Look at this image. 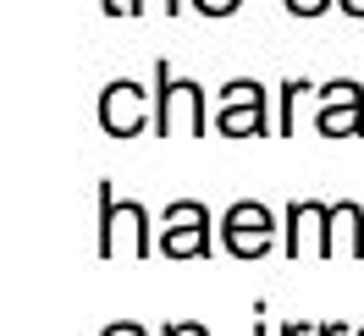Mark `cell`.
<instances>
[{"mask_svg":"<svg viewBox=\"0 0 364 336\" xmlns=\"http://www.w3.org/2000/svg\"><path fill=\"white\" fill-rule=\"evenodd\" d=\"M215 121L205 116V89L188 77H171V67L166 61H155V133L160 138H177V133H188V138H205Z\"/></svg>","mask_w":364,"mask_h":336,"instance_id":"cell-1","label":"cell"},{"mask_svg":"<svg viewBox=\"0 0 364 336\" xmlns=\"http://www.w3.org/2000/svg\"><path fill=\"white\" fill-rule=\"evenodd\" d=\"M105 17H133V0H100Z\"/></svg>","mask_w":364,"mask_h":336,"instance_id":"cell-16","label":"cell"},{"mask_svg":"<svg viewBox=\"0 0 364 336\" xmlns=\"http://www.w3.org/2000/svg\"><path fill=\"white\" fill-rule=\"evenodd\" d=\"M100 127L111 138H138L144 127H155V94H144V83L116 77L100 89Z\"/></svg>","mask_w":364,"mask_h":336,"instance_id":"cell-4","label":"cell"},{"mask_svg":"<svg viewBox=\"0 0 364 336\" xmlns=\"http://www.w3.org/2000/svg\"><path fill=\"white\" fill-rule=\"evenodd\" d=\"M342 11H348V17H364V0H337Z\"/></svg>","mask_w":364,"mask_h":336,"instance_id":"cell-19","label":"cell"},{"mask_svg":"<svg viewBox=\"0 0 364 336\" xmlns=\"http://www.w3.org/2000/svg\"><path fill=\"white\" fill-rule=\"evenodd\" d=\"M215 133L221 138H265V89L254 77H237V83L221 89Z\"/></svg>","mask_w":364,"mask_h":336,"instance_id":"cell-7","label":"cell"},{"mask_svg":"<svg viewBox=\"0 0 364 336\" xmlns=\"http://www.w3.org/2000/svg\"><path fill=\"white\" fill-rule=\"evenodd\" d=\"M271 243H276V215L259 199H237L221 221V248L232 259H259V254H271Z\"/></svg>","mask_w":364,"mask_h":336,"instance_id":"cell-5","label":"cell"},{"mask_svg":"<svg viewBox=\"0 0 364 336\" xmlns=\"http://www.w3.org/2000/svg\"><path fill=\"white\" fill-rule=\"evenodd\" d=\"M144 11H149V0H133V17H144ZM160 11H166V17H182V0H160Z\"/></svg>","mask_w":364,"mask_h":336,"instance_id":"cell-14","label":"cell"},{"mask_svg":"<svg viewBox=\"0 0 364 336\" xmlns=\"http://www.w3.org/2000/svg\"><path fill=\"white\" fill-rule=\"evenodd\" d=\"M315 336H353V325H348V320H320Z\"/></svg>","mask_w":364,"mask_h":336,"instance_id":"cell-15","label":"cell"},{"mask_svg":"<svg viewBox=\"0 0 364 336\" xmlns=\"http://www.w3.org/2000/svg\"><path fill=\"white\" fill-rule=\"evenodd\" d=\"M116 254H138V259L155 254V243H149V210L116 199L111 182H100V259H116Z\"/></svg>","mask_w":364,"mask_h":336,"instance_id":"cell-2","label":"cell"},{"mask_svg":"<svg viewBox=\"0 0 364 336\" xmlns=\"http://www.w3.org/2000/svg\"><path fill=\"white\" fill-rule=\"evenodd\" d=\"M100 336H144V325H133V320H116V325H105Z\"/></svg>","mask_w":364,"mask_h":336,"instance_id":"cell-17","label":"cell"},{"mask_svg":"<svg viewBox=\"0 0 364 336\" xmlns=\"http://www.w3.org/2000/svg\"><path fill=\"white\" fill-rule=\"evenodd\" d=\"M237 6H243V0H193V11H199V17H232Z\"/></svg>","mask_w":364,"mask_h":336,"instance_id":"cell-11","label":"cell"},{"mask_svg":"<svg viewBox=\"0 0 364 336\" xmlns=\"http://www.w3.org/2000/svg\"><path fill=\"white\" fill-rule=\"evenodd\" d=\"M309 83H304V77H287V83H282V99H276V133L282 138H293V105L298 99H309Z\"/></svg>","mask_w":364,"mask_h":336,"instance_id":"cell-10","label":"cell"},{"mask_svg":"<svg viewBox=\"0 0 364 336\" xmlns=\"http://www.w3.org/2000/svg\"><path fill=\"white\" fill-rule=\"evenodd\" d=\"M160 336H210V331L199 325V320H171V325H166Z\"/></svg>","mask_w":364,"mask_h":336,"instance_id":"cell-13","label":"cell"},{"mask_svg":"<svg viewBox=\"0 0 364 336\" xmlns=\"http://www.w3.org/2000/svg\"><path fill=\"white\" fill-rule=\"evenodd\" d=\"M364 259V210L353 199L320 210V259Z\"/></svg>","mask_w":364,"mask_h":336,"instance_id":"cell-8","label":"cell"},{"mask_svg":"<svg viewBox=\"0 0 364 336\" xmlns=\"http://www.w3.org/2000/svg\"><path fill=\"white\" fill-rule=\"evenodd\" d=\"M353 336H364V331H353Z\"/></svg>","mask_w":364,"mask_h":336,"instance_id":"cell-21","label":"cell"},{"mask_svg":"<svg viewBox=\"0 0 364 336\" xmlns=\"http://www.w3.org/2000/svg\"><path fill=\"white\" fill-rule=\"evenodd\" d=\"M254 336H271V325H265V320H259V325H254Z\"/></svg>","mask_w":364,"mask_h":336,"instance_id":"cell-20","label":"cell"},{"mask_svg":"<svg viewBox=\"0 0 364 336\" xmlns=\"http://www.w3.org/2000/svg\"><path fill=\"white\" fill-rule=\"evenodd\" d=\"M331 11V0H287V17H320Z\"/></svg>","mask_w":364,"mask_h":336,"instance_id":"cell-12","label":"cell"},{"mask_svg":"<svg viewBox=\"0 0 364 336\" xmlns=\"http://www.w3.org/2000/svg\"><path fill=\"white\" fill-rule=\"evenodd\" d=\"M315 99H320V111H315L320 138H359L364 133V83L337 77V83H320Z\"/></svg>","mask_w":364,"mask_h":336,"instance_id":"cell-6","label":"cell"},{"mask_svg":"<svg viewBox=\"0 0 364 336\" xmlns=\"http://www.w3.org/2000/svg\"><path fill=\"white\" fill-rule=\"evenodd\" d=\"M320 325H304V320H287V325H282V336H315Z\"/></svg>","mask_w":364,"mask_h":336,"instance_id":"cell-18","label":"cell"},{"mask_svg":"<svg viewBox=\"0 0 364 336\" xmlns=\"http://www.w3.org/2000/svg\"><path fill=\"white\" fill-rule=\"evenodd\" d=\"M320 210H326V204H309V199L287 204V237H282L287 259H304V226H309V221H320Z\"/></svg>","mask_w":364,"mask_h":336,"instance_id":"cell-9","label":"cell"},{"mask_svg":"<svg viewBox=\"0 0 364 336\" xmlns=\"http://www.w3.org/2000/svg\"><path fill=\"white\" fill-rule=\"evenodd\" d=\"M155 248L166 259H210V210L199 199H177L166 204V215H160V237Z\"/></svg>","mask_w":364,"mask_h":336,"instance_id":"cell-3","label":"cell"}]
</instances>
